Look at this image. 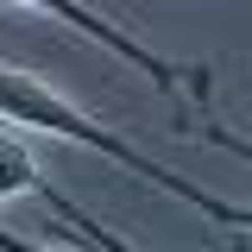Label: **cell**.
Instances as JSON below:
<instances>
[{
    "label": "cell",
    "mask_w": 252,
    "mask_h": 252,
    "mask_svg": "<svg viewBox=\"0 0 252 252\" xmlns=\"http://www.w3.org/2000/svg\"><path fill=\"white\" fill-rule=\"evenodd\" d=\"M13 195H32L38 208H51V220H63L76 240H89V246H101V252H126V246H132V240L114 233V227H101L76 195H63V189L38 170V158L26 152V139L13 132V120H0V208H6Z\"/></svg>",
    "instance_id": "3"
},
{
    "label": "cell",
    "mask_w": 252,
    "mask_h": 252,
    "mask_svg": "<svg viewBox=\"0 0 252 252\" xmlns=\"http://www.w3.org/2000/svg\"><path fill=\"white\" fill-rule=\"evenodd\" d=\"M189 132H202L215 152H227V158H240V164H252V139H240V132H227L220 120H202V126H189Z\"/></svg>",
    "instance_id": "4"
},
{
    "label": "cell",
    "mask_w": 252,
    "mask_h": 252,
    "mask_svg": "<svg viewBox=\"0 0 252 252\" xmlns=\"http://www.w3.org/2000/svg\"><path fill=\"white\" fill-rule=\"evenodd\" d=\"M26 246H32L26 233H6V227H0V252H26Z\"/></svg>",
    "instance_id": "5"
},
{
    "label": "cell",
    "mask_w": 252,
    "mask_h": 252,
    "mask_svg": "<svg viewBox=\"0 0 252 252\" xmlns=\"http://www.w3.org/2000/svg\"><path fill=\"white\" fill-rule=\"evenodd\" d=\"M13 6L44 13V19H57V26L82 32V38H89V44H101L107 57H120L126 69H139L158 94H189L195 107H208V101H215V69H208V63H177V57H164V51H152L139 32H126L120 19L94 13L89 0H13Z\"/></svg>",
    "instance_id": "2"
},
{
    "label": "cell",
    "mask_w": 252,
    "mask_h": 252,
    "mask_svg": "<svg viewBox=\"0 0 252 252\" xmlns=\"http://www.w3.org/2000/svg\"><path fill=\"white\" fill-rule=\"evenodd\" d=\"M0 120L26 126V132H51V139H63V145H89L94 158H107V164L132 170L139 183H152L158 195H170V202L195 208L202 220L233 227V233H252V208H240V202H227V195H215V189H202V183H189V177H177V170H164V164L145 158L126 132L101 126L94 114H82L63 89H51V82H44V76H32V69L0 63Z\"/></svg>",
    "instance_id": "1"
}]
</instances>
